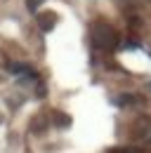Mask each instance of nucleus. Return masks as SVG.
Here are the masks:
<instances>
[{"instance_id": "nucleus-1", "label": "nucleus", "mask_w": 151, "mask_h": 153, "mask_svg": "<svg viewBox=\"0 0 151 153\" xmlns=\"http://www.w3.org/2000/svg\"><path fill=\"white\" fill-rule=\"evenodd\" d=\"M92 40L97 47H106V50H113L118 45V33L113 31L106 21H94L92 24Z\"/></svg>"}, {"instance_id": "nucleus-3", "label": "nucleus", "mask_w": 151, "mask_h": 153, "mask_svg": "<svg viewBox=\"0 0 151 153\" xmlns=\"http://www.w3.org/2000/svg\"><path fill=\"white\" fill-rule=\"evenodd\" d=\"M118 104H120V106H137V104H139V97H135V94H120V97H118Z\"/></svg>"}, {"instance_id": "nucleus-4", "label": "nucleus", "mask_w": 151, "mask_h": 153, "mask_svg": "<svg viewBox=\"0 0 151 153\" xmlns=\"http://www.w3.org/2000/svg\"><path fill=\"white\" fill-rule=\"evenodd\" d=\"M57 21L55 14H40V24L45 26V28H52V24Z\"/></svg>"}, {"instance_id": "nucleus-2", "label": "nucleus", "mask_w": 151, "mask_h": 153, "mask_svg": "<svg viewBox=\"0 0 151 153\" xmlns=\"http://www.w3.org/2000/svg\"><path fill=\"white\" fill-rule=\"evenodd\" d=\"M149 127H151L149 115H137V118L132 120V125H130V137L132 139H142L144 134L149 132Z\"/></svg>"}, {"instance_id": "nucleus-5", "label": "nucleus", "mask_w": 151, "mask_h": 153, "mask_svg": "<svg viewBox=\"0 0 151 153\" xmlns=\"http://www.w3.org/2000/svg\"><path fill=\"white\" fill-rule=\"evenodd\" d=\"M109 153H139L137 149H111Z\"/></svg>"}]
</instances>
